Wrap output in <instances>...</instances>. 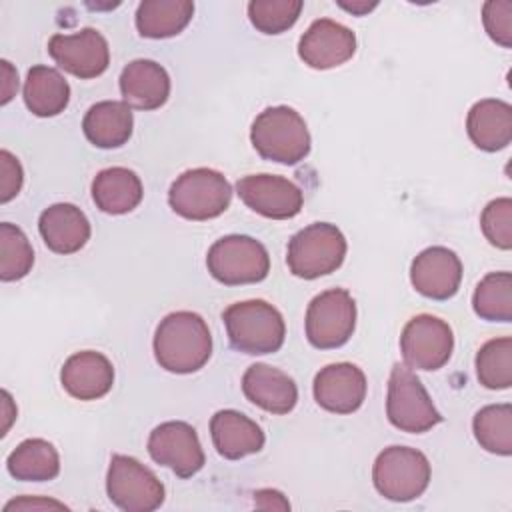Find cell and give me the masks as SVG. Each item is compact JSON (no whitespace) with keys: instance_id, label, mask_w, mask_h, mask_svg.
<instances>
[{"instance_id":"obj_24","label":"cell","mask_w":512,"mask_h":512,"mask_svg":"<svg viewBox=\"0 0 512 512\" xmlns=\"http://www.w3.org/2000/svg\"><path fill=\"white\" fill-rule=\"evenodd\" d=\"M132 110L126 102L104 100L88 108L82 130L86 138L98 148H118L132 136Z\"/></svg>"},{"instance_id":"obj_25","label":"cell","mask_w":512,"mask_h":512,"mask_svg":"<svg viewBox=\"0 0 512 512\" xmlns=\"http://www.w3.org/2000/svg\"><path fill=\"white\" fill-rule=\"evenodd\" d=\"M142 196L140 178L122 166L100 170L92 182L94 204L106 214H126L140 204Z\"/></svg>"},{"instance_id":"obj_23","label":"cell","mask_w":512,"mask_h":512,"mask_svg":"<svg viewBox=\"0 0 512 512\" xmlns=\"http://www.w3.org/2000/svg\"><path fill=\"white\" fill-rule=\"evenodd\" d=\"M466 130L480 150L496 152L506 148L512 140V106L496 98L476 102L468 112Z\"/></svg>"},{"instance_id":"obj_3","label":"cell","mask_w":512,"mask_h":512,"mask_svg":"<svg viewBox=\"0 0 512 512\" xmlns=\"http://www.w3.org/2000/svg\"><path fill=\"white\" fill-rule=\"evenodd\" d=\"M250 140L262 158L280 164H298L310 152L308 126L288 106H274L260 112L252 124Z\"/></svg>"},{"instance_id":"obj_35","label":"cell","mask_w":512,"mask_h":512,"mask_svg":"<svg viewBox=\"0 0 512 512\" xmlns=\"http://www.w3.org/2000/svg\"><path fill=\"white\" fill-rule=\"evenodd\" d=\"M482 22L488 36L504 46H512V2L510 0H490L482 8Z\"/></svg>"},{"instance_id":"obj_6","label":"cell","mask_w":512,"mask_h":512,"mask_svg":"<svg viewBox=\"0 0 512 512\" xmlns=\"http://www.w3.org/2000/svg\"><path fill=\"white\" fill-rule=\"evenodd\" d=\"M376 490L394 502H408L424 494L430 482L428 458L408 446L384 448L372 470Z\"/></svg>"},{"instance_id":"obj_27","label":"cell","mask_w":512,"mask_h":512,"mask_svg":"<svg viewBox=\"0 0 512 512\" xmlns=\"http://www.w3.org/2000/svg\"><path fill=\"white\" fill-rule=\"evenodd\" d=\"M192 14L188 0H144L136 10V28L144 38H170L188 26Z\"/></svg>"},{"instance_id":"obj_33","label":"cell","mask_w":512,"mask_h":512,"mask_svg":"<svg viewBox=\"0 0 512 512\" xmlns=\"http://www.w3.org/2000/svg\"><path fill=\"white\" fill-rule=\"evenodd\" d=\"M304 4L300 0H252L248 18L264 34H280L294 26Z\"/></svg>"},{"instance_id":"obj_26","label":"cell","mask_w":512,"mask_h":512,"mask_svg":"<svg viewBox=\"0 0 512 512\" xmlns=\"http://www.w3.org/2000/svg\"><path fill=\"white\" fill-rule=\"evenodd\" d=\"M70 100V86L64 76L48 66H34L28 70L24 82V102L36 116L48 118L64 112Z\"/></svg>"},{"instance_id":"obj_32","label":"cell","mask_w":512,"mask_h":512,"mask_svg":"<svg viewBox=\"0 0 512 512\" xmlns=\"http://www.w3.org/2000/svg\"><path fill=\"white\" fill-rule=\"evenodd\" d=\"M34 264V252L26 234L10 224H0V278L14 282L24 278Z\"/></svg>"},{"instance_id":"obj_16","label":"cell","mask_w":512,"mask_h":512,"mask_svg":"<svg viewBox=\"0 0 512 512\" xmlns=\"http://www.w3.org/2000/svg\"><path fill=\"white\" fill-rule=\"evenodd\" d=\"M410 280L422 296L432 300H448L460 288L462 262L444 246L426 248L414 258Z\"/></svg>"},{"instance_id":"obj_37","label":"cell","mask_w":512,"mask_h":512,"mask_svg":"<svg viewBox=\"0 0 512 512\" xmlns=\"http://www.w3.org/2000/svg\"><path fill=\"white\" fill-rule=\"evenodd\" d=\"M256 498V506L258 508H264V510H288L290 508V504H288V500L280 494V492H276V490H258L256 494H254Z\"/></svg>"},{"instance_id":"obj_1","label":"cell","mask_w":512,"mask_h":512,"mask_svg":"<svg viewBox=\"0 0 512 512\" xmlns=\"http://www.w3.org/2000/svg\"><path fill=\"white\" fill-rule=\"evenodd\" d=\"M212 354V336L202 316L180 310L168 314L154 334L156 362L174 374L200 370Z\"/></svg>"},{"instance_id":"obj_7","label":"cell","mask_w":512,"mask_h":512,"mask_svg":"<svg viewBox=\"0 0 512 512\" xmlns=\"http://www.w3.org/2000/svg\"><path fill=\"white\" fill-rule=\"evenodd\" d=\"M208 272L226 286L260 282L270 272V256L258 240L250 236H224L216 240L206 256Z\"/></svg>"},{"instance_id":"obj_12","label":"cell","mask_w":512,"mask_h":512,"mask_svg":"<svg viewBox=\"0 0 512 512\" xmlns=\"http://www.w3.org/2000/svg\"><path fill=\"white\" fill-rule=\"evenodd\" d=\"M148 452L154 462L168 466L180 478H190L204 466L196 430L180 420L156 426L148 438Z\"/></svg>"},{"instance_id":"obj_11","label":"cell","mask_w":512,"mask_h":512,"mask_svg":"<svg viewBox=\"0 0 512 512\" xmlns=\"http://www.w3.org/2000/svg\"><path fill=\"white\" fill-rule=\"evenodd\" d=\"M454 348V336L450 326L430 314L414 316L402 330L400 350L404 362L416 370L442 368Z\"/></svg>"},{"instance_id":"obj_29","label":"cell","mask_w":512,"mask_h":512,"mask_svg":"<svg viewBox=\"0 0 512 512\" xmlns=\"http://www.w3.org/2000/svg\"><path fill=\"white\" fill-rule=\"evenodd\" d=\"M474 312L490 322L512 320V274L490 272L486 274L472 296Z\"/></svg>"},{"instance_id":"obj_13","label":"cell","mask_w":512,"mask_h":512,"mask_svg":"<svg viewBox=\"0 0 512 512\" xmlns=\"http://www.w3.org/2000/svg\"><path fill=\"white\" fill-rule=\"evenodd\" d=\"M240 200L254 212L272 218H294L304 204L302 190L284 176L250 174L236 182Z\"/></svg>"},{"instance_id":"obj_2","label":"cell","mask_w":512,"mask_h":512,"mask_svg":"<svg viewBox=\"0 0 512 512\" xmlns=\"http://www.w3.org/2000/svg\"><path fill=\"white\" fill-rule=\"evenodd\" d=\"M222 320L232 348L244 354H272L284 344V318L264 300L236 302L224 310Z\"/></svg>"},{"instance_id":"obj_21","label":"cell","mask_w":512,"mask_h":512,"mask_svg":"<svg viewBox=\"0 0 512 512\" xmlns=\"http://www.w3.org/2000/svg\"><path fill=\"white\" fill-rule=\"evenodd\" d=\"M44 244L56 254H74L90 238V222L86 214L68 202L48 206L38 220Z\"/></svg>"},{"instance_id":"obj_14","label":"cell","mask_w":512,"mask_h":512,"mask_svg":"<svg viewBox=\"0 0 512 512\" xmlns=\"http://www.w3.org/2000/svg\"><path fill=\"white\" fill-rule=\"evenodd\" d=\"M54 62L78 78L100 76L110 62L106 38L96 28H82L76 34H54L48 42Z\"/></svg>"},{"instance_id":"obj_4","label":"cell","mask_w":512,"mask_h":512,"mask_svg":"<svg viewBox=\"0 0 512 512\" xmlns=\"http://www.w3.org/2000/svg\"><path fill=\"white\" fill-rule=\"evenodd\" d=\"M346 256L344 234L328 222H314L302 228L288 242L286 262L294 276L314 280L340 268Z\"/></svg>"},{"instance_id":"obj_31","label":"cell","mask_w":512,"mask_h":512,"mask_svg":"<svg viewBox=\"0 0 512 512\" xmlns=\"http://www.w3.org/2000/svg\"><path fill=\"white\" fill-rule=\"evenodd\" d=\"M476 376L490 390H504L512 384V338L488 340L476 354Z\"/></svg>"},{"instance_id":"obj_39","label":"cell","mask_w":512,"mask_h":512,"mask_svg":"<svg viewBox=\"0 0 512 512\" xmlns=\"http://www.w3.org/2000/svg\"><path fill=\"white\" fill-rule=\"evenodd\" d=\"M34 510V508H66L64 504H60V502H56V500H40V498H20V500H12V502H8L6 506H4V510L6 512H10V510Z\"/></svg>"},{"instance_id":"obj_19","label":"cell","mask_w":512,"mask_h":512,"mask_svg":"<svg viewBox=\"0 0 512 512\" xmlns=\"http://www.w3.org/2000/svg\"><path fill=\"white\" fill-rule=\"evenodd\" d=\"M246 398L272 414H288L298 402L294 380L268 364H252L242 376Z\"/></svg>"},{"instance_id":"obj_40","label":"cell","mask_w":512,"mask_h":512,"mask_svg":"<svg viewBox=\"0 0 512 512\" xmlns=\"http://www.w3.org/2000/svg\"><path fill=\"white\" fill-rule=\"evenodd\" d=\"M338 6L344 8V10H348V12H352V14H356V16H364V14H368L370 10H374V8L378 6V2H366V0L344 2V0H340Z\"/></svg>"},{"instance_id":"obj_30","label":"cell","mask_w":512,"mask_h":512,"mask_svg":"<svg viewBox=\"0 0 512 512\" xmlns=\"http://www.w3.org/2000/svg\"><path fill=\"white\" fill-rule=\"evenodd\" d=\"M474 436L478 444L500 456L512 454V406L510 404H490L476 412Z\"/></svg>"},{"instance_id":"obj_38","label":"cell","mask_w":512,"mask_h":512,"mask_svg":"<svg viewBox=\"0 0 512 512\" xmlns=\"http://www.w3.org/2000/svg\"><path fill=\"white\" fill-rule=\"evenodd\" d=\"M2 104H8L18 90V74L8 60H2Z\"/></svg>"},{"instance_id":"obj_36","label":"cell","mask_w":512,"mask_h":512,"mask_svg":"<svg viewBox=\"0 0 512 512\" xmlns=\"http://www.w3.org/2000/svg\"><path fill=\"white\" fill-rule=\"evenodd\" d=\"M24 172L16 156H12L8 150L0 152V202H10L22 188Z\"/></svg>"},{"instance_id":"obj_20","label":"cell","mask_w":512,"mask_h":512,"mask_svg":"<svg viewBox=\"0 0 512 512\" xmlns=\"http://www.w3.org/2000/svg\"><path fill=\"white\" fill-rule=\"evenodd\" d=\"M120 92L130 108L156 110L170 96V76L154 60H132L120 74Z\"/></svg>"},{"instance_id":"obj_5","label":"cell","mask_w":512,"mask_h":512,"mask_svg":"<svg viewBox=\"0 0 512 512\" xmlns=\"http://www.w3.org/2000/svg\"><path fill=\"white\" fill-rule=\"evenodd\" d=\"M232 200L230 182L212 168H192L180 174L168 192L170 208L188 220L220 216Z\"/></svg>"},{"instance_id":"obj_18","label":"cell","mask_w":512,"mask_h":512,"mask_svg":"<svg viewBox=\"0 0 512 512\" xmlns=\"http://www.w3.org/2000/svg\"><path fill=\"white\" fill-rule=\"evenodd\" d=\"M64 390L78 400H96L110 392L114 384L112 362L94 350L72 354L60 372Z\"/></svg>"},{"instance_id":"obj_8","label":"cell","mask_w":512,"mask_h":512,"mask_svg":"<svg viewBox=\"0 0 512 512\" xmlns=\"http://www.w3.org/2000/svg\"><path fill=\"white\" fill-rule=\"evenodd\" d=\"M386 414L392 426L412 434L426 432L442 420L422 382L402 364H396L390 372Z\"/></svg>"},{"instance_id":"obj_22","label":"cell","mask_w":512,"mask_h":512,"mask_svg":"<svg viewBox=\"0 0 512 512\" xmlns=\"http://www.w3.org/2000/svg\"><path fill=\"white\" fill-rule=\"evenodd\" d=\"M210 434L218 454L228 460L256 454L264 446L262 428L236 410L216 412L210 420Z\"/></svg>"},{"instance_id":"obj_41","label":"cell","mask_w":512,"mask_h":512,"mask_svg":"<svg viewBox=\"0 0 512 512\" xmlns=\"http://www.w3.org/2000/svg\"><path fill=\"white\" fill-rule=\"evenodd\" d=\"M2 398H4V416H6V422H4V432L2 434H6V430H8V426H10V420L14 418V416H10L8 414V406H10V394L8 392H2Z\"/></svg>"},{"instance_id":"obj_34","label":"cell","mask_w":512,"mask_h":512,"mask_svg":"<svg viewBox=\"0 0 512 512\" xmlns=\"http://www.w3.org/2000/svg\"><path fill=\"white\" fill-rule=\"evenodd\" d=\"M480 226L486 240L502 250L512 248V200L510 198H496L492 200L482 216Z\"/></svg>"},{"instance_id":"obj_9","label":"cell","mask_w":512,"mask_h":512,"mask_svg":"<svg viewBox=\"0 0 512 512\" xmlns=\"http://www.w3.org/2000/svg\"><path fill=\"white\" fill-rule=\"evenodd\" d=\"M356 326V304L348 290L330 288L312 298L306 310V338L314 348L346 344Z\"/></svg>"},{"instance_id":"obj_28","label":"cell","mask_w":512,"mask_h":512,"mask_svg":"<svg viewBox=\"0 0 512 512\" xmlns=\"http://www.w3.org/2000/svg\"><path fill=\"white\" fill-rule=\"evenodd\" d=\"M6 466L16 480L44 482L58 476L60 456L48 440L28 438L10 452Z\"/></svg>"},{"instance_id":"obj_17","label":"cell","mask_w":512,"mask_h":512,"mask_svg":"<svg viewBox=\"0 0 512 512\" xmlns=\"http://www.w3.org/2000/svg\"><path fill=\"white\" fill-rule=\"evenodd\" d=\"M314 398L328 412L352 414L366 398V376L348 362L328 364L314 378Z\"/></svg>"},{"instance_id":"obj_10","label":"cell","mask_w":512,"mask_h":512,"mask_svg":"<svg viewBox=\"0 0 512 512\" xmlns=\"http://www.w3.org/2000/svg\"><path fill=\"white\" fill-rule=\"evenodd\" d=\"M108 498L126 512H152L164 502V486L152 470L132 456L116 454L106 476Z\"/></svg>"},{"instance_id":"obj_15","label":"cell","mask_w":512,"mask_h":512,"mask_svg":"<svg viewBox=\"0 0 512 512\" xmlns=\"http://www.w3.org/2000/svg\"><path fill=\"white\" fill-rule=\"evenodd\" d=\"M356 52V36L350 28L330 18L314 20L302 34L298 54L310 68L328 70L344 64Z\"/></svg>"}]
</instances>
